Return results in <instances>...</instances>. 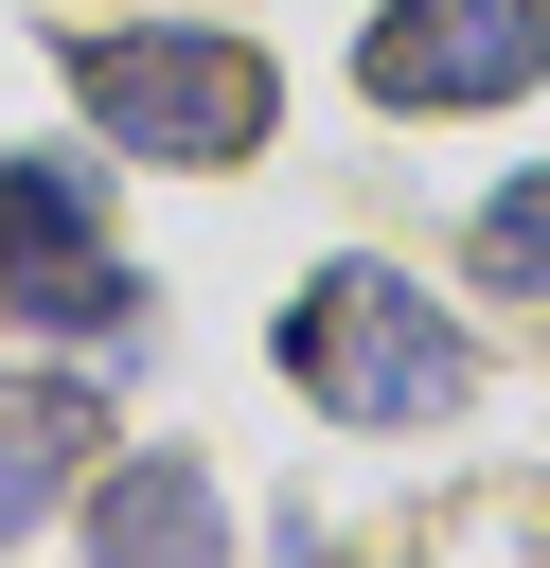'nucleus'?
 Returning <instances> with one entry per match:
<instances>
[{
	"label": "nucleus",
	"instance_id": "obj_1",
	"mask_svg": "<svg viewBox=\"0 0 550 568\" xmlns=\"http://www.w3.org/2000/svg\"><path fill=\"white\" fill-rule=\"evenodd\" d=\"M284 373H302V408H337V426H444V408L479 390L461 320H444L426 284H390V266H319V284L284 302Z\"/></svg>",
	"mask_w": 550,
	"mask_h": 568
},
{
	"label": "nucleus",
	"instance_id": "obj_2",
	"mask_svg": "<svg viewBox=\"0 0 550 568\" xmlns=\"http://www.w3.org/2000/svg\"><path fill=\"white\" fill-rule=\"evenodd\" d=\"M71 89L106 106L124 160H248L284 106V71L248 36H71Z\"/></svg>",
	"mask_w": 550,
	"mask_h": 568
},
{
	"label": "nucleus",
	"instance_id": "obj_3",
	"mask_svg": "<svg viewBox=\"0 0 550 568\" xmlns=\"http://www.w3.org/2000/svg\"><path fill=\"white\" fill-rule=\"evenodd\" d=\"M532 71H550V0H390L355 36L373 106H515Z\"/></svg>",
	"mask_w": 550,
	"mask_h": 568
},
{
	"label": "nucleus",
	"instance_id": "obj_4",
	"mask_svg": "<svg viewBox=\"0 0 550 568\" xmlns=\"http://www.w3.org/2000/svg\"><path fill=\"white\" fill-rule=\"evenodd\" d=\"M106 426H89V390H0V550L18 532H53V497H71V462H89Z\"/></svg>",
	"mask_w": 550,
	"mask_h": 568
},
{
	"label": "nucleus",
	"instance_id": "obj_5",
	"mask_svg": "<svg viewBox=\"0 0 550 568\" xmlns=\"http://www.w3.org/2000/svg\"><path fill=\"white\" fill-rule=\"evenodd\" d=\"M89 532H106V550H213L231 515H213V479H195V462H124V479L89 497Z\"/></svg>",
	"mask_w": 550,
	"mask_h": 568
},
{
	"label": "nucleus",
	"instance_id": "obj_6",
	"mask_svg": "<svg viewBox=\"0 0 550 568\" xmlns=\"http://www.w3.org/2000/svg\"><path fill=\"white\" fill-rule=\"evenodd\" d=\"M89 231H106L89 160H0V266H71Z\"/></svg>",
	"mask_w": 550,
	"mask_h": 568
},
{
	"label": "nucleus",
	"instance_id": "obj_7",
	"mask_svg": "<svg viewBox=\"0 0 550 568\" xmlns=\"http://www.w3.org/2000/svg\"><path fill=\"white\" fill-rule=\"evenodd\" d=\"M461 266H479V284H550V160L479 213V248H461Z\"/></svg>",
	"mask_w": 550,
	"mask_h": 568
}]
</instances>
